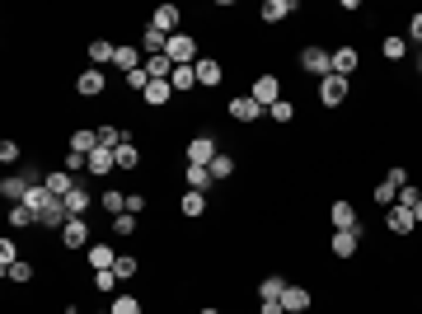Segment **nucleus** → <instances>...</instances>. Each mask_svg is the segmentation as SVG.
<instances>
[{
	"label": "nucleus",
	"mask_w": 422,
	"mask_h": 314,
	"mask_svg": "<svg viewBox=\"0 0 422 314\" xmlns=\"http://www.w3.org/2000/svg\"><path fill=\"white\" fill-rule=\"evenodd\" d=\"M164 57H169L174 66H197L202 57H197V38H188V33H174L169 48H164Z\"/></svg>",
	"instance_id": "nucleus-1"
},
{
	"label": "nucleus",
	"mask_w": 422,
	"mask_h": 314,
	"mask_svg": "<svg viewBox=\"0 0 422 314\" xmlns=\"http://www.w3.org/2000/svg\"><path fill=\"white\" fill-rule=\"evenodd\" d=\"M300 66H305V76L324 80V76H333V52H324V48H305V52H300Z\"/></svg>",
	"instance_id": "nucleus-2"
},
{
	"label": "nucleus",
	"mask_w": 422,
	"mask_h": 314,
	"mask_svg": "<svg viewBox=\"0 0 422 314\" xmlns=\"http://www.w3.org/2000/svg\"><path fill=\"white\" fill-rule=\"evenodd\" d=\"M263 113H267V108H263L253 94H234V99H230V117H234V122H258Z\"/></svg>",
	"instance_id": "nucleus-3"
},
{
	"label": "nucleus",
	"mask_w": 422,
	"mask_h": 314,
	"mask_svg": "<svg viewBox=\"0 0 422 314\" xmlns=\"http://www.w3.org/2000/svg\"><path fill=\"white\" fill-rule=\"evenodd\" d=\"M216 155H220V145L211 141V136H192V141H188V164H211Z\"/></svg>",
	"instance_id": "nucleus-4"
},
{
	"label": "nucleus",
	"mask_w": 422,
	"mask_h": 314,
	"mask_svg": "<svg viewBox=\"0 0 422 314\" xmlns=\"http://www.w3.org/2000/svg\"><path fill=\"white\" fill-rule=\"evenodd\" d=\"M319 99H324V108H338L347 99V80L343 76H324L319 80Z\"/></svg>",
	"instance_id": "nucleus-5"
},
{
	"label": "nucleus",
	"mask_w": 422,
	"mask_h": 314,
	"mask_svg": "<svg viewBox=\"0 0 422 314\" xmlns=\"http://www.w3.org/2000/svg\"><path fill=\"white\" fill-rule=\"evenodd\" d=\"M249 94L258 99L263 108H272V104L281 99V80H277V76H258V80H253V90H249Z\"/></svg>",
	"instance_id": "nucleus-6"
},
{
	"label": "nucleus",
	"mask_w": 422,
	"mask_h": 314,
	"mask_svg": "<svg viewBox=\"0 0 422 314\" xmlns=\"http://www.w3.org/2000/svg\"><path fill=\"white\" fill-rule=\"evenodd\" d=\"M62 244H66V249H85V244H90V225H85V216H71V220H66Z\"/></svg>",
	"instance_id": "nucleus-7"
},
{
	"label": "nucleus",
	"mask_w": 422,
	"mask_h": 314,
	"mask_svg": "<svg viewBox=\"0 0 422 314\" xmlns=\"http://www.w3.org/2000/svg\"><path fill=\"white\" fill-rule=\"evenodd\" d=\"M150 29L164 33V38H174V33H178V5H160L155 15H150Z\"/></svg>",
	"instance_id": "nucleus-8"
},
{
	"label": "nucleus",
	"mask_w": 422,
	"mask_h": 314,
	"mask_svg": "<svg viewBox=\"0 0 422 314\" xmlns=\"http://www.w3.org/2000/svg\"><path fill=\"white\" fill-rule=\"evenodd\" d=\"M328 220H333V230H361L357 225V206L352 202H333L328 206Z\"/></svg>",
	"instance_id": "nucleus-9"
},
{
	"label": "nucleus",
	"mask_w": 422,
	"mask_h": 314,
	"mask_svg": "<svg viewBox=\"0 0 422 314\" xmlns=\"http://www.w3.org/2000/svg\"><path fill=\"white\" fill-rule=\"evenodd\" d=\"M66 220H71L66 202H62V197H52V202H47V211L38 216V225H47V230H66Z\"/></svg>",
	"instance_id": "nucleus-10"
},
{
	"label": "nucleus",
	"mask_w": 422,
	"mask_h": 314,
	"mask_svg": "<svg viewBox=\"0 0 422 314\" xmlns=\"http://www.w3.org/2000/svg\"><path fill=\"white\" fill-rule=\"evenodd\" d=\"M76 90H80L85 99H99V94H104V71L85 66V71H80V80H76Z\"/></svg>",
	"instance_id": "nucleus-11"
},
{
	"label": "nucleus",
	"mask_w": 422,
	"mask_h": 314,
	"mask_svg": "<svg viewBox=\"0 0 422 314\" xmlns=\"http://www.w3.org/2000/svg\"><path fill=\"white\" fill-rule=\"evenodd\" d=\"M113 263H118V249H113V244H90V267L94 272H113Z\"/></svg>",
	"instance_id": "nucleus-12"
},
{
	"label": "nucleus",
	"mask_w": 422,
	"mask_h": 314,
	"mask_svg": "<svg viewBox=\"0 0 422 314\" xmlns=\"http://www.w3.org/2000/svg\"><path fill=\"white\" fill-rule=\"evenodd\" d=\"M263 24H281L286 15H296V0H263Z\"/></svg>",
	"instance_id": "nucleus-13"
},
{
	"label": "nucleus",
	"mask_w": 422,
	"mask_h": 314,
	"mask_svg": "<svg viewBox=\"0 0 422 314\" xmlns=\"http://www.w3.org/2000/svg\"><path fill=\"white\" fill-rule=\"evenodd\" d=\"M281 310L286 314L310 310V291H305V286H286V291H281Z\"/></svg>",
	"instance_id": "nucleus-14"
},
{
	"label": "nucleus",
	"mask_w": 422,
	"mask_h": 314,
	"mask_svg": "<svg viewBox=\"0 0 422 314\" xmlns=\"http://www.w3.org/2000/svg\"><path fill=\"white\" fill-rule=\"evenodd\" d=\"M113 66H118L122 76H132V71H141V66H146V52H141V48H118Z\"/></svg>",
	"instance_id": "nucleus-15"
},
{
	"label": "nucleus",
	"mask_w": 422,
	"mask_h": 314,
	"mask_svg": "<svg viewBox=\"0 0 422 314\" xmlns=\"http://www.w3.org/2000/svg\"><path fill=\"white\" fill-rule=\"evenodd\" d=\"M385 220H390V230H394V235H413V225H418L408 206H390V211H385Z\"/></svg>",
	"instance_id": "nucleus-16"
},
{
	"label": "nucleus",
	"mask_w": 422,
	"mask_h": 314,
	"mask_svg": "<svg viewBox=\"0 0 422 314\" xmlns=\"http://www.w3.org/2000/svg\"><path fill=\"white\" fill-rule=\"evenodd\" d=\"M357 244H361V230H333V253L338 258H352Z\"/></svg>",
	"instance_id": "nucleus-17"
},
{
	"label": "nucleus",
	"mask_w": 422,
	"mask_h": 314,
	"mask_svg": "<svg viewBox=\"0 0 422 314\" xmlns=\"http://www.w3.org/2000/svg\"><path fill=\"white\" fill-rule=\"evenodd\" d=\"M71 188H76V173L71 169H52L47 173V192H52V197H66Z\"/></svg>",
	"instance_id": "nucleus-18"
},
{
	"label": "nucleus",
	"mask_w": 422,
	"mask_h": 314,
	"mask_svg": "<svg viewBox=\"0 0 422 314\" xmlns=\"http://www.w3.org/2000/svg\"><path fill=\"white\" fill-rule=\"evenodd\" d=\"M183 178H188V188H192V192H206V188H211V183H216L206 164H188V169H183Z\"/></svg>",
	"instance_id": "nucleus-19"
},
{
	"label": "nucleus",
	"mask_w": 422,
	"mask_h": 314,
	"mask_svg": "<svg viewBox=\"0 0 422 314\" xmlns=\"http://www.w3.org/2000/svg\"><path fill=\"white\" fill-rule=\"evenodd\" d=\"M62 202H66V211H71V216H85V211H90V202H94V197H90V192H85V183H76V188L66 192Z\"/></svg>",
	"instance_id": "nucleus-20"
},
{
	"label": "nucleus",
	"mask_w": 422,
	"mask_h": 314,
	"mask_svg": "<svg viewBox=\"0 0 422 314\" xmlns=\"http://www.w3.org/2000/svg\"><path fill=\"white\" fill-rule=\"evenodd\" d=\"M85 57H90V66H94V71H104V66H108L113 57H118V48H113V43H104V38H99V43H90V52H85Z\"/></svg>",
	"instance_id": "nucleus-21"
},
{
	"label": "nucleus",
	"mask_w": 422,
	"mask_h": 314,
	"mask_svg": "<svg viewBox=\"0 0 422 314\" xmlns=\"http://www.w3.org/2000/svg\"><path fill=\"white\" fill-rule=\"evenodd\" d=\"M192 71H197V85H220V76H225L216 57H202V62L192 66Z\"/></svg>",
	"instance_id": "nucleus-22"
},
{
	"label": "nucleus",
	"mask_w": 422,
	"mask_h": 314,
	"mask_svg": "<svg viewBox=\"0 0 422 314\" xmlns=\"http://www.w3.org/2000/svg\"><path fill=\"white\" fill-rule=\"evenodd\" d=\"M141 99H146L150 108H160V104H169V99H174V85H169V80H150V90H146Z\"/></svg>",
	"instance_id": "nucleus-23"
},
{
	"label": "nucleus",
	"mask_w": 422,
	"mask_h": 314,
	"mask_svg": "<svg viewBox=\"0 0 422 314\" xmlns=\"http://www.w3.org/2000/svg\"><path fill=\"white\" fill-rule=\"evenodd\" d=\"M71 150H80V155H94V150H99V131H94V127H80L76 136H71Z\"/></svg>",
	"instance_id": "nucleus-24"
},
{
	"label": "nucleus",
	"mask_w": 422,
	"mask_h": 314,
	"mask_svg": "<svg viewBox=\"0 0 422 314\" xmlns=\"http://www.w3.org/2000/svg\"><path fill=\"white\" fill-rule=\"evenodd\" d=\"M357 62H361V57H357V52H352V48H338V52H333V76H352V71H357Z\"/></svg>",
	"instance_id": "nucleus-25"
},
{
	"label": "nucleus",
	"mask_w": 422,
	"mask_h": 314,
	"mask_svg": "<svg viewBox=\"0 0 422 314\" xmlns=\"http://www.w3.org/2000/svg\"><path fill=\"white\" fill-rule=\"evenodd\" d=\"M164 48H169V38H164V33H155V29L141 33V52H146V57H164Z\"/></svg>",
	"instance_id": "nucleus-26"
},
{
	"label": "nucleus",
	"mask_w": 422,
	"mask_h": 314,
	"mask_svg": "<svg viewBox=\"0 0 422 314\" xmlns=\"http://www.w3.org/2000/svg\"><path fill=\"white\" fill-rule=\"evenodd\" d=\"M380 57H385V62H404L408 57V38H399V33L385 38V43H380Z\"/></svg>",
	"instance_id": "nucleus-27"
},
{
	"label": "nucleus",
	"mask_w": 422,
	"mask_h": 314,
	"mask_svg": "<svg viewBox=\"0 0 422 314\" xmlns=\"http://www.w3.org/2000/svg\"><path fill=\"white\" fill-rule=\"evenodd\" d=\"M113 159H118V169H136V164H141V150H136V141H122L118 150H113Z\"/></svg>",
	"instance_id": "nucleus-28"
},
{
	"label": "nucleus",
	"mask_w": 422,
	"mask_h": 314,
	"mask_svg": "<svg viewBox=\"0 0 422 314\" xmlns=\"http://www.w3.org/2000/svg\"><path fill=\"white\" fill-rule=\"evenodd\" d=\"M113 169H118V159H113V150H108V145H99V150L90 155V173H113Z\"/></svg>",
	"instance_id": "nucleus-29"
},
{
	"label": "nucleus",
	"mask_w": 422,
	"mask_h": 314,
	"mask_svg": "<svg viewBox=\"0 0 422 314\" xmlns=\"http://www.w3.org/2000/svg\"><path fill=\"white\" fill-rule=\"evenodd\" d=\"M286 277H263V282H258V300H281V291H286Z\"/></svg>",
	"instance_id": "nucleus-30"
},
{
	"label": "nucleus",
	"mask_w": 422,
	"mask_h": 314,
	"mask_svg": "<svg viewBox=\"0 0 422 314\" xmlns=\"http://www.w3.org/2000/svg\"><path fill=\"white\" fill-rule=\"evenodd\" d=\"M10 225H15V230H29V225H38V211H33V206H10Z\"/></svg>",
	"instance_id": "nucleus-31"
},
{
	"label": "nucleus",
	"mask_w": 422,
	"mask_h": 314,
	"mask_svg": "<svg viewBox=\"0 0 422 314\" xmlns=\"http://www.w3.org/2000/svg\"><path fill=\"white\" fill-rule=\"evenodd\" d=\"M146 76H150V80H169L174 76V62H169V57H146Z\"/></svg>",
	"instance_id": "nucleus-32"
},
{
	"label": "nucleus",
	"mask_w": 422,
	"mask_h": 314,
	"mask_svg": "<svg viewBox=\"0 0 422 314\" xmlns=\"http://www.w3.org/2000/svg\"><path fill=\"white\" fill-rule=\"evenodd\" d=\"M47 202H52V192H47V183H33V188H29V197H24V206H33L38 216L47 211Z\"/></svg>",
	"instance_id": "nucleus-33"
},
{
	"label": "nucleus",
	"mask_w": 422,
	"mask_h": 314,
	"mask_svg": "<svg viewBox=\"0 0 422 314\" xmlns=\"http://www.w3.org/2000/svg\"><path fill=\"white\" fill-rule=\"evenodd\" d=\"M178 206H183V216H202V211H206V192H192V188H188Z\"/></svg>",
	"instance_id": "nucleus-34"
},
{
	"label": "nucleus",
	"mask_w": 422,
	"mask_h": 314,
	"mask_svg": "<svg viewBox=\"0 0 422 314\" xmlns=\"http://www.w3.org/2000/svg\"><path fill=\"white\" fill-rule=\"evenodd\" d=\"M169 85H174V90H192V85H197V71H192V66H174Z\"/></svg>",
	"instance_id": "nucleus-35"
},
{
	"label": "nucleus",
	"mask_w": 422,
	"mask_h": 314,
	"mask_svg": "<svg viewBox=\"0 0 422 314\" xmlns=\"http://www.w3.org/2000/svg\"><path fill=\"white\" fill-rule=\"evenodd\" d=\"M108 314H141V300L118 291V296H113V305H108Z\"/></svg>",
	"instance_id": "nucleus-36"
},
{
	"label": "nucleus",
	"mask_w": 422,
	"mask_h": 314,
	"mask_svg": "<svg viewBox=\"0 0 422 314\" xmlns=\"http://www.w3.org/2000/svg\"><path fill=\"white\" fill-rule=\"evenodd\" d=\"M5 277H10V282H15V286L33 282V263H24V258H19V263H10V267H5Z\"/></svg>",
	"instance_id": "nucleus-37"
},
{
	"label": "nucleus",
	"mask_w": 422,
	"mask_h": 314,
	"mask_svg": "<svg viewBox=\"0 0 422 314\" xmlns=\"http://www.w3.org/2000/svg\"><path fill=\"white\" fill-rule=\"evenodd\" d=\"M267 117H272V122H291V117H296V104H291V99H277V104L267 108Z\"/></svg>",
	"instance_id": "nucleus-38"
},
{
	"label": "nucleus",
	"mask_w": 422,
	"mask_h": 314,
	"mask_svg": "<svg viewBox=\"0 0 422 314\" xmlns=\"http://www.w3.org/2000/svg\"><path fill=\"white\" fill-rule=\"evenodd\" d=\"M375 202L385 206V211H390V206H394V202H399V188H394L390 178H385V183H375Z\"/></svg>",
	"instance_id": "nucleus-39"
},
{
	"label": "nucleus",
	"mask_w": 422,
	"mask_h": 314,
	"mask_svg": "<svg viewBox=\"0 0 422 314\" xmlns=\"http://www.w3.org/2000/svg\"><path fill=\"white\" fill-rule=\"evenodd\" d=\"M113 235H118V239L136 235V216H132V211H122V216H113Z\"/></svg>",
	"instance_id": "nucleus-40"
},
{
	"label": "nucleus",
	"mask_w": 422,
	"mask_h": 314,
	"mask_svg": "<svg viewBox=\"0 0 422 314\" xmlns=\"http://www.w3.org/2000/svg\"><path fill=\"white\" fill-rule=\"evenodd\" d=\"M206 169H211V178L220 183V178H230V173H234V159H230V155H216L211 164H206Z\"/></svg>",
	"instance_id": "nucleus-41"
},
{
	"label": "nucleus",
	"mask_w": 422,
	"mask_h": 314,
	"mask_svg": "<svg viewBox=\"0 0 422 314\" xmlns=\"http://www.w3.org/2000/svg\"><path fill=\"white\" fill-rule=\"evenodd\" d=\"M113 272H118V282H127V277H136V258H132V253H118V263H113Z\"/></svg>",
	"instance_id": "nucleus-42"
},
{
	"label": "nucleus",
	"mask_w": 422,
	"mask_h": 314,
	"mask_svg": "<svg viewBox=\"0 0 422 314\" xmlns=\"http://www.w3.org/2000/svg\"><path fill=\"white\" fill-rule=\"evenodd\" d=\"M62 169H71V173H80V169H90V155H80V150H66V159H62Z\"/></svg>",
	"instance_id": "nucleus-43"
},
{
	"label": "nucleus",
	"mask_w": 422,
	"mask_h": 314,
	"mask_svg": "<svg viewBox=\"0 0 422 314\" xmlns=\"http://www.w3.org/2000/svg\"><path fill=\"white\" fill-rule=\"evenodd\" d=\"M122 80H127V90H141V94L150 90V76H146V66H141V71H132V76H122Z\"/></svg>",
	"instance_id": "nucleus-44"
},
{
	"label": "nucleus",
	"mask_w": 422,
	"mask_h": 314,
	"mask_svg": "<svg viewBox=\"0 0 422 314\" xmlns=\"http://www.w3.org/2000/svg\"><path fill=\"white\" fill-rule=\"evenodd\" d=\"M104 206H108L113 216H122V211H127V197H122L118 188H113V192H104Z\"/></svg>",
	"instance_id": "nucleus-45"
},
{
	"label": "nucleus",
	"mask_w": 422,
	"mask_h": 314,
	"mask_svg": "<svg viewBox=\"0 0 422 314\" xmlns=\"http://www.w3.org/2000/svg\"><path fill=\"white\" fill-rule=\"evenodd\" d=\"M19 263V249H15V239H0V267H10Z\"/></svg>",
	"instance_id": "nucleus-46"
},
{
	"label": "nucleus",
	"mask_w": 422,
	"mask_h": 314,
	"mask_svg": "<svg viewBox=\"0 0 422 314\" xmlns=\"http://www.w3.org/2000/svg\"><path fill=\"white\" fill-rule=\"evenodd\" d=\"M94 286H99V291H118V272H94Z\"/></svg>",
	"instance_id": "nucleus-47"
},
{
	"label": "nucleus",
	"mask_w": 422,
	"mask_h": 314,
	"mask_svg": "<svg viewBox=\"0 0 422 314\" xmlns=\"http://www.w3.org/2000/svg\"><path fill=\"white\" fill-rule=\"evenodd\" d=\"M127 211L141 216V211H146V197H141V192H127Z\"/></svg>",
	"instance_id": "nucleus-48"
},
{
	"label": "nucleus",
	"mask_w": 422,
	"mask_h": 314,
	"mask_svg": "<svg viewBox=\"0 0 422 314\" xmlns=\"http://www.w3.org/2000/svg\"><path fill=\"white\" fill-rule=\"evenodd\" d=\"M0 159H5V164H15V159H19V145L15 141H0Z\"/></svg>",
	"instance_id": "nucleus-49"
},
{
	"label": "nucleus",
	"mask_w": 422,
	"mask_h": 314,
	"mask_svg": "<svg viewBox=\"0 0 422 314\" xmlns=\"http://www.w3.org/2000/svg\"><path fill=\"white\" fill-rule=\"evenodd\" d=\"M390 183H394V188H408V169H404V164H394V169H390Z\"/></svg>",
	"instance_id": "nucleus-50"
},
{
	"label": "nucleus",
	"mask_w": 422,
	"mask_h": 314,
	"mask_svg": "<svg viewBox=\"0 0 422 314\" xmlns=\"http://www.w3.org/2000/svg\"><path fill=\"white\" fill-rule=\"evenodd\" d=\"M408 38H413V43H422V10L408 19Z\"/></svg>",
	"instance_id": "nucleus-51"
},
{
	"label": "nucleus",
	"mask_w": 422,
	"mask_h": 314,
	"mask_svg": "<svg viewBox=\"0 0 422 314\" xmlns=\"http://www.w3.org/2000/svg\"><path fill=\"white\" fill-rule=\"evenodd\" d=\"M258 314H286V310H281V300H263V310Z\"/></svg>",
	"instance_id": "nucleus-52"
},
{
	"label": "nucleus",
	"mask_w": 422,
	"mask_h": 314,
	"mask_svg": "<svg viewBox=\"0 0 422 314\" xmlns=\"http://www.w3.org/2000/svg\"><path fill=\"white\" fill-rule=\"evenodd\" d=\"M413 220H418V225H422V197H418V202H413Z\"/></svg>",
	"instance_id": "nucleus-53"
},
{
	"label": "nucleus",
	"mask_w": 422,
	"mask_h": 314,
	"mask_svg": "<svg viewBox=\"0 0 422 314\" xmlns=\"http://www.w3.org/2000/svg\"><path fill=\"white\" fill-rule=\"evenodd\" d=\"M418 76H422V52H418Z\"/></svg>",
	"instance_id": "nucleus-54"
},
{
	"label": "nucleus",
	"mask_w": 422,
	"mask_h": 314,
	"mask_svg": "<svg viewBox=\"0 0 422 314\" xmlns=\"http://www.w3.org/2000/svg\"><path fill=\"white\" fill-rule=\"evenodd\" d=\"M66 314H80V310H76V305H71V310H66Z\"/></svg>",
	"instance_id": "nucleus-55"
},
{
	"label": "nucleus",
	"mask_w": 422,
	"mask_h": 314,
	"mask_svg": "<svg viewBox=\"0 0 422 314\" xmlns=\"http://www.w3.org/2000/svg\"><path fill=\"white\" fill-rule=\"evenodd\" d=\"M202 314H220V310H202Z\"/></svg>",
	"instance_id": "nucleus-56"
},
{
	"label": "nucleus",
	"mask_w": 422,
	"mask_h": 314,
	"mask_svg": "<svg viewBox=\"0 0 422 314\" xmlns=\"http://www.w3.org/2000/svg\"><path fill=\"white\" fill-rule=\"evenodd\" d=\"M104 314H108V310H104Z\"/></svg>",
	"instance_id": "nucleus-57"
}]
</instances>
